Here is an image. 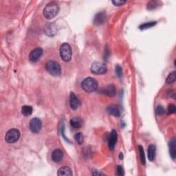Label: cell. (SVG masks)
Instances as JSON below:
<instances>
[{
  "instance_id": "cell-9",
  "label": "cell",
  "mask_w": 176,
  "mask_h": 176,
  "mask_svg": "<svg viewBox=\"0 0 176 176\" xmlns=\"http://www.w3.org/2000/svg\"><path fill=\"white\" fill-rule=\"evenodd\" d=\"M70 105L73 110H76L81 105V101L74 92L70 93Z\"/></svg>"
},
{
  "instance_id": "cell-26",
  "label": "cell",
  "mask_w": 176,
  "mask_h": 176,
  "mask_svg": "<svg viewBox=\"0 0 176 176\" xmlns=\"http://www.w3.org/2000/svg\"><path fill=\"white\" fill-rule=\"evenodd\" d=\"M168 114H172L175 113L176 111V107L174 104H169L168 106Z\"/></svg>"
},
{
  "instance_id": "cell-3",
  "label": "cell",
  "mask_w": 176,
  "mask_h": 176,
  "mask_svg": "<svg viewBox=\"0 0 176 176\" xmlns=\"http://www.w3.org/2000/svg\"><path fill=\"white\" fill-rule=\"evenodd\" d=\"M45 69L51 75L58 76L61 75V68L59 63L54 60H50L48 61L45 65Z\"/></svg>"
},
{
  "instance_id": "cell-8",
  "label": "cell",
  "mask_w": 176,
  "mask_h": 176,
  "mask_svg": "<svg viewBox=\"0 0 176 176\" xmlns=\"http://www.w3.org/2000/svg\"><path fill=\"white\" fill-rule=\"evenodd\" d=\"M43 55V50L41 48H37L31 51L29 55V59L32 62H37Z\"/></svg>"
},
{
  "instance_id": "cell-12",
  "label": "cell",
  "mask_w": 176,
  "mask_h": 176,
  "mask_svg": "<svg viewBox=\"0 0 176 176\" xmlns=\"http://www.w3.org/2000/svg\"><path fill=\"white\" fill-rule=\"evenodd\" d=\"M106 19V13L105 12H101L95 15L94 19V24L96 25H100L103 24L105 22Z\"/></svg>"
},
{
  "instance_id": "cell-18",
  "label": "cell",
  "mask_w": 176,
  "mask_h": 176,
  "mask_svg": "<svg viewBox=\"0 0 176 176\" xmlns=\"http://www.w3.org/2000/svg\"><path fill=\"white\" fill-rule=\"evenodd\" d=\"M175 139L173 138L171 140L169 143V151L171 157L172 158L173 160H175V156H176V151H175Z\"/></svg>"
},
{
  "instance_id": "cell-6",
  "label": "cell",
  "mask_w": 176,
  "mask_h": 176,
  "mask_svg": "<svg viewBox=\"0 0 176 176\" xmlns=\"http://www.w3.org/2000/svg\"><path fill=\"white\" fill-rule=\"evenodd\" d=\"M91 72L95 74V75H103L105 74L108 71V68L106 65L103 63L101 62H94L91 66Z\"/></svg>"
},
{
  "instance_id": "cell-24",
  "label": "cell",
  "mask_w": 176,
  "mask_h": 176,
  "mask_svg": "<svg viewBox=\"0 0 176 176\" xmlns=\"http://www.w3.org/2000/svg\"><path fill=\"white\" fill-rule=\"evenodd\" d=\"M75 139L79 144H82L83 142V134H81V133H78V134H75Z\"/></svg>"
},
{
  "instance_id": "cell-11",
  "label": "cell",
  "mask_w": 176,
  "mask_h": 176,
  "mask_svg": "<svg viewBox=\"0 0 176 176\" xmlns=\"http://www.w3.org/2000/svg\"><path fill=\"white\" fill-rule=\"evenodd\" d=\"M102 93L105 95L109 96V97H114V96H116V87L114 85H108V86H106L105 88H103L102 90Z\"/></svg>"
},
{
  "instance_id": "cell-19",
  "label": "cell",
  "mask_w": 176,
  "mask_h": 176,
  "mask_svg": "<svg viewBox=\"0 0 176 176\" xmlns=\"http://www.w3.org/2000/svg\"><path fill=\"white\" fill-rule=\"evenodd\" d=\"M32 108L29 105H24L22 108V113L24 114L25 116H29L32 113Z\"/></svg>"
},
{
  "instance_id": "cell-1",
  "label": "cell",
  "mask_w": 176,
  "mask_h": 176,
  "mask_svg": "<svg viewBox=\"0 0 176 176\" xmlns=\"http://www.w3.org/2000/svg\"><path fill=\"white\" fill-rule=\"evenodd\" d=\"M59 12V6L56 2H50L43 9V15L47 19H52L57 16Z\"/></svg>"
},
{
  "instance_id": "cell-4",
  "label": "cell",
  "mask_w": 176,
  "mask_h": 176,
  "mask_svg": "<svg viewBox=\"0 0 176 176\" xmlns=\"http://www.w3.org/2000/svg\"><path fill=\"white\" fill-rule=\"evenodd\" d=\"M72 50L70 45L68 43H64L60 48V56L63 61L65 62H69L72 58Z\"/></svg>"
},
{
  "instance_id": "cell-5",
  "label": "cell",
  "mask_w": 176,
  "mask_h": 176,
  "mask_svg": "<svg viewBox=\"0 0 176 176\" xmlns=\"http://www.w3.org/2000/svg\"><path fill=\"white\" fill-rule=\"evenodd\" d=\"M20 131L17 129H11L8 131L5 136V140L9 144L14 143L19 139Z\"/></svg>"
},
{
  "instance_id": "cell-17",
  "label": "cell",
  "mask_w": 176,
  "mask_h": 176,
  "mask_svg": "<svg viewBox=\"0 0 176 176\" xmlns=\"http://www.w3.org/2000/svg\"><path fill=\"white\" fill-rule=\"evenodd\" d=\"M155 152H156L155 147L154 144H150L148 147V158L151 162L154 161L155 156Z\"/></svg>"
},
{
  "instance_id": "cell-27",
  "label": "cell",
  "mask_w": 176,
  "mask_h": 176,
  "mask_svg": "<svg viewBox=\"0 0 176 176\" xmlns=\"http://www.w3.org/2000/svg\"><path fill=\"white\" fill-rule=\"evenodd\" d=\"M156 113H157L158 115H159V116L163 115V114L165 113V110H164V108H163V107L161 105L158 106V108L156 109Z\"/></svg>"
},
{
  "instance_id": "cell-14",
  "label": "cell",
  "mask_w": 176,
  "mask_h": 176,
  "mask_svg": "<svg viewBox=\"0 0 176 176\" xmlns=\"http://www.w3.org/2000/svg\"><path fill=\"white\" fill-rule=\"evenodd\" d=\"M57 175L59 176H71L72 175V169L69 167H62L58 171Z\"/></svg>"
},
{
  "instance_id": "cell-15",
  "label": "cell",
  "mask_w": 176,
  "mask_h": 176,
  "mask_svg": "<svg viewBox=\"0 0 176 176\" xmlns=\"http://www.w3.org/2000/svg\"><path fill=\"white\" fill-rule=\"evenodd\" d=\"M107 111H108V113L109 114H110V115L116 117L120 116V114H121L118 108L116 105H109V107H108V108H107Z\"/></svg>"
},
{
  "instance_id": "cell-22",
  "label": "cell",
  "mask_w": 176,
  "mask_h": 176,
  "mask_svg": "<svg viewBox=\"0 0 176 176\" xmlns=\"http://www.w3.org/2000/svg\"><path fill=\"white\" fill-rule=\"evenodd\" d=\"M155 24H156V22H147V23H144V24H143L140 25L139 26V28L140 30H145V29H147V28H150L154 26Z\"/></svg>"
},
{
  "instance_id": "cell-16",
  "label": "cell",
  "mask_w": 176,
  "mask_h": 176,
  "mask_svg": "<svg viewBox=\"0 0 176 176\" xmlns=\"http://www.w3.org/2000/svg\"><path fill=\"white\" fill-rule=\"evenodd\" d=\"M70 125L74 129H79L83 125V121L79 118H73L70 120Z\"/></svg>"
},
{
  "instance_id": "cell-25",
  "label": "cell",
  "mask_w": 176,
  "mask_h": 176,
  "mask_svg": "<svg viewBox=\"0 0 176 176\" xmlns=\"http://www.w3.org/2000/svg\"><path fill=\"white\" fill-rule=\"evenodd\" d=\"M115 72L116 76H118V78H121L122 76V69L121 66L117 65L115 68Z\"/></svg>"
},
{
  "instance_id": "cell-10",
  "label": "cell",
  "mask_w": 176,
  "mask_h": 176,
  "mask_svg": "<svg viewBox=\"0 0 176 176\" xmlns=\"http://www.w3.org/2000/svg\"><path fill=\"white\" fill-rule=\"evenodd\" d=\"M117 137H118V134H117L116 130H111L108 141V146L111 151H113L114 147H115V145L117 142Z\"/></svg>"
},
{
  "instance_id": "cell-28",
  "label": "cell",
  "mask_w": 176,
  "mask_h": 176,
  "mask_svg": "<svg viewBox=\"0 0 176 176\" xmlns=\"http://www.w3.org/2000/svg\"><path fill=\"white\" fill-rule=\"evenodd\" d=\"M126 1H123V0H114V1H112V4H113L114 6H122L124 4L126 3Z\"/></svg>"
},
{
  "instance_id": "cell-20",
  "label": "cell",
  "mask_w": 176,
  "mask_h": 176,
  "mask_svg": "<svg viewBox=\"0 0 176 176\" xmlns=\"http://www.w3.org/2000/svg\"><path fill=\"white\" fill-rule=\"evenodd\" d=\"M45 32L48 36H52L56 34V28L55 26H53V24H50L49 27L45 28Z\"/></svg>"
},
{
  "instance_id": "cell-13",
  "label": "cell",
  "mask_w": 176,
  "mask_h": 176,
  "mask_svg": "<svg viewBox=\"0 0 176 176\" xmlns=\"http://www.w3.org/2000/svg\"><path fill=\"white\" fill-rule=\"evenodd\" d=\"M63 155H64V154H63L62 150L60 149H55L52 154V159L55 162H59L62 161Z\"/></svg>"
},
{
  "instance_id": "cell-7",
  "label": "cell",
  "mask_w": 176,
  "mask_h": 176,
  "mask_svg": "<svg viewBox=\"0 0 176 176\" xmlns=\"http://www.w3.org/2000/svg\"><path fill=\"white\" fill-rule=\"evenodd\" d=\"M42 127V121L38 118H32L30 122V129L32 133L37 134L41 131Z\"/></svg>"
},
{
  "instance_id": "cell-2",
  "label": "cell",
  "mask_w": 176,
  "mask_h": 176,
  "mask_svg": "<svg viewBox=\"0 0 176 176\" xmlns=\"http://www.w3.org/2000/svg\"><path fill=\"white\" fill-rule=\"evenodd\" d=\"M98 83L96 79L91 77H88L84 79L81 83V88L86 92H94L98 90Z\"/></svg>"
},
{
  "instance_id": "cell-29",
  "label": "cell",
  "mask_w": 176,
  "mask_h": 176,
  "mask_svg": "<svg viewBox=\"0 0 176 176\" xmlns=\"http://www.w3.org/2000/svg\"><path fill=\"white\" fill-rule=\"evenodd\" d=\"M117 174L118 175H125V172H124V169L121 166H118L117 167Z\"/></svg>"
},
{
  "instance_id": "cell-30",
  "label": "cell",
  "mask_w": 176,
  "mask_h": 176,
  "mask_svg": "<svg viewBox=\"0 0 176 176\" xmlns=\"http://www.w3.org/2000/svg\"><path fill=\"white\" fill-rule=\"evenodd\" d=\"M92 175H104V173L101 172H98L97 170L93 169L92 170Z\"/></svg>"
},
{
  "instance_id": "cell-23",
  "label": "cell",
  "mask_w": 176,
  "mask_h": 176,
  "mask_svg": "<svg viewBox=\"0 0 176 176\" xmlns=\"http://www.w3.org/2000/svg\"><path fill=\"white\" fill-rule=\"evenodd\" d=\"M138 150L140 153V160H141V162L142 164L144 165L145 163H146V160H145V155H144V151L143 147H142L141 145H139Z\"/></svg>"
},
{
  "instance_id": "cell-21",
  "label": "cell",
  "mask_w": 176,
  "mask_h": 176,
  "mask_svg": "<svg viewBox=\"0 0 176 176\" xmlns=\"http://www.w3.org/2000/svg\"><path fill=\"white\" fill-rule=\"evenodd\" d=\"M176 79V72L175 71H173V72L169 74V76H167V80H166V83L167 84H172L175 81Z\"/></svg>"
},
{
  "instance_id": "cell-31",
  "label": "cell",
  "mask_w": 176,
  "mask_h": 176,
  "mask_svg": "<svg viewBox=\"0 0 176 176\" xmlns=\"http://www.w3.org/2000/svg\"><path fill=\"white\" fill-rule=\"evenodd\" d=\"M119 158H120V159H122V158H123V156H122V153H121V154H120V155H119Z\"/></svg>"
}]
</instances>
